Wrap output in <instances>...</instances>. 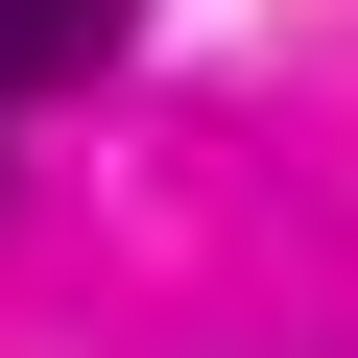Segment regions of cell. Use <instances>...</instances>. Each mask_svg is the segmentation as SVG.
I'll return each instance as SVG.
<instances>
[{"label":"cell","instance_id":"1","mask_svg":"<svg viewBox=\"0 0 358 358\" xmlns=\"http://www.w3.org/2000/svg\"><path fill=\"white\" fill-rule=\"evenodd\" d=\"M120 48H143V0H0V96H72Z\"/></svg>","mask_w":358,"mask_h":358}]
</instances>
